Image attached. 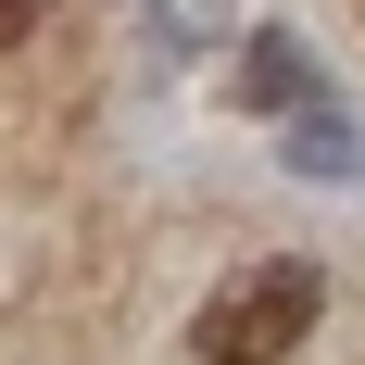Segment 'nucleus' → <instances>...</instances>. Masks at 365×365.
I'll list each match as a JSON object with an SVG mask.
<instances>
[{"label":"nucleus","mask_w":365,"mask_h":365,"mask_svg":"<svg viewBox=\"0 0 365 365\" xmlns=\"http://www.w3.org/2000/svg\"><path fill=\"white\" fill-rule=\"evenodd\" d=\"M26 26H38V0H0V51H26Z\"/></svg>","instance_id":"2"},{"label":"nucleus","mask_w":365,"mask_h":365,"mask_svg":"<svg viewBox=\"0 0 365 365\" xmlns=\"http://www.w3.org/2000/svg\"><path fill=\"white\" fill-rule=\"evenodd\" d=\"M315 315H328V277L290 264V252H252V264H227L215 290H202L189 353L202 365H290L302 340H315Z\"/></svg>","instance_id":"1"}]
</instances>
